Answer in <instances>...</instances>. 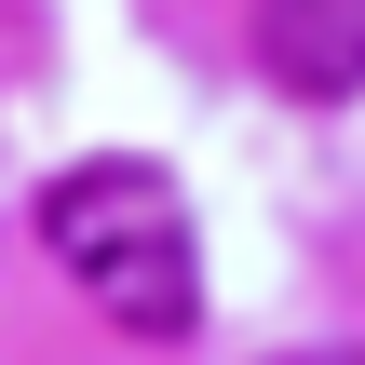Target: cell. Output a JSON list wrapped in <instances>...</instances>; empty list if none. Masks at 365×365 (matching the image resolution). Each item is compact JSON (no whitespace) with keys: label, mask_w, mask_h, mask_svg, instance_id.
Returning a JSON list of instances; mask_svg holds the SVG:
<instances>
[{"label":"cell","mask_w":365,"mask_h":365,"mask_svg":"<svg viewBox=\"0 0 365 365\" xmlns=\"http://www.w3.org/2000/svg\"><path fill=\"white\" fill-rule=\"evenodd\" d=\"M257 68L298 95V108H339L365 95V0H257Z\"/></svg>","instance_id":"7a4b0ae2"},{"label":"cell","mask_w":365,"mask_h":365,"mask_svg":"<svg viewBox=\"0 0 365 365\" xmlns=\"http://www.w3.org/2000/svg\"><path fill=\"white\" fill-rule=\"evenodd\" d=\"M41 244L122 339H190L203 325V257H190V203H176L163 163H68L41 190Z\"/></svg>","instance_id":"6da1fadb"},{"label":"cell","mask_w":365,"mask_h":365,"mask_svg":"<svg viewBox=\"0 0 365 365\" xmlns=\"http://www.w3.org/2000/svg\"><path fill=\"white\" fill-rule=\"evenodd\" d=\"M271 365H365V352H352V339H325V352H271Z\"/></svg>","instance_id":"3957f363"}]
</instances>
